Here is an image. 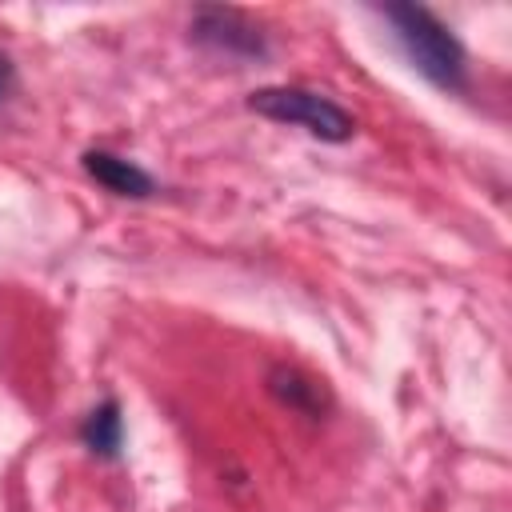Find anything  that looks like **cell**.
<instances>
[{
    "label": "cell",
    "instance_id": "cell-1",
    "mask_svg": "<svg viewBox=\"0 0 512 512\" xmlns=\"http://www.w3.org/2000/svg\"><path fill=\"white\" fill-rule=\"evenodd\" d=\"M384 20L392 24L408 64L436 88L444 92H464L468 88V56L464 44L452 36V28L428 12L424 4H384Z\"/></svg>",
    "mask_w": 512,
    "mask_h": 512
},
{
    "label": "cell",
    "instance_id": "cell-2",
    "mask_svg": "<svg viewBox=\"0 0 512 512\" xmlns=\"http://www.w3.org/2000/svg\"><path fill=\"white\" fill-rule=\"evenodd\" d=\"M248 108L256 116H264V120L304 128L308 136L328 140V144H344L356 132V120H352L348 108H340L332 96H324L316 88H300V84L256 88V92H248Z\"/></svg>",
    "mask_w": 512,
    "mask_h": 512
},
{
    "label": "cell",
    "instance_id": "cell-3",
    "mask_svg": "<svg viewBox=\"0 0 512 512\" xmlns=\"http://www.w3.org/2000/svg\"><path fill=\"white\" fill-rule=\"evenodd\" d=\"M192 40L212 48V52H224V56H236V60H260L268 56V36L260 24H252L240 8H224V4H204L192 12V24H188Z\"/></svg>",
    "mask_w": 512,
    "mask_h": 512
},
{
    "label": "cell",
    "instance_id": "cell-4",
    "mask_svg": "<svg viewBox=\"0 0 512 512\" xmlns=\"http://www.w3.org/2000/svg\"><path fill=\"white\" fill-rule=\"evenodd\" d=\"M80 164H84V172H88L104 192H112V196L148 200V196L156 192V180H152L136 160L116 156V152H108V148H88V152L80 156Z\"/></svg>",
    "mask_w": 512,
    "mask_h": 512
},
{
    "label": "cell",
    "instance_id": "cell-5",
    "mask_svg": "<svg viewBox=\"0 0 512 512\" xmlns=\"http://www.w3.org/2000/svg\"><path fill=\"white\" fill-rule=\"evenodd\" d=\"M80 444L100 456V460H116L124 448V412L116 396H104L84 420H80Z\"/></svg>",
    "mask_w": 512,
    "mask_h": 512
},
{
    "label": "cell",
    "instance_id": "cell-6",
    "mask_svg": "<svg viewBox=\"0 0 512 512\" xmlns=\"http://www.w3.org/2000/svg\"><path fill=\"white\" fill-rule=\"evenodd\" d=\"M268 380H272V392H276L280 400H288L292 408H300V412H316V408H320V404H316V384L304 380L300 372H292V368H276Z\"/></svg>",
    "mask_w": 512,
    "mask_h": 512
},
{
    "label": "cell",
    "instance_id": "cell-7",
    "mask_svg": "<svg viewBox=\"0 0 512 512\" xmlns=\"http://www.w3.org/2000/svg\"><path fill=\"white\" fill-rule=\"evenodd\" d=\"M12 88H16V64H12V56L0 48V104L12 96Z\"/></svg>",
    "mask_w": 512,
    "mask_h": 512
}]
</instances>
